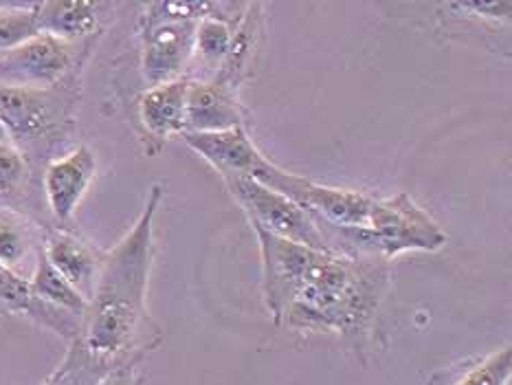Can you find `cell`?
<instances>
[{
    "mask_svg": "<svg viewBox=\"0 0 512 385\" xmlns=\"http://www.w3.org/2000/svg\"><path fill=\"white\" fill-rule=\"evenodd\" d=\"M255 236L264 300L275 324L297 333H335L363 346L387 286V260L317 251L260 229Z\"/></svg>",
    "mask_w": 512,
    "mask_h": 385,
    "instance_id": "cell-1",
    "label": "cell"
},
{
    "mask_svg": "<svg viewBox=\"0 0 512 385\" xmlns=\"http://www.w3.org/2000/svg\"><path fill=\"white\" fill-rule=\"evenodd\" d=\"M183 139L189 148L214 165L222 179L225 176H249L253 179L269 161L255 148L244 126L220 132H183Z\"/></svg>",
    "mask_w": 512,
    "mask_h": 385,
    "instance_id": "cell-8",
    "label": "cell"
},
{
    "mask_svg": "<svg viewBox=\"0 0 512 385\" xmlns=\"http://www.w3.org/2000/svg\"><path fill=\"white\" fill-rule=\"evenodd\" d=\"M214 7L209 3H152L143 16L141 69L150 86L185 77L194 55L198 20Z\"/></svg>",
    "mask_w": 512,
    "mask_h": 385,
    "instance_id": "cell-4",
    "label": "cell"
},
{
    "mask_svg": "<svg viewBox=\"0 0 512 385\" xmlns=\"http://www.w3.org/2000/svg\"><path fill=\"white\" fill-rule=\"evenodd\" d=\"M0 313L29 317L40 326L53 330L64 339H77L82 333V319L44 304L31 291V284L22 273L11 271L0 264Z\"/></svg>",
    "mask_w": 512,
    "mask_h": 385,
    "instance_id": "cell-11",
    "label": "cell"
},
{
    "mask_svg": "<svg viewBox=\"0 0 512 385\" xmlns=\"http://www.w3.org/2000/svg\"><path fill=\"white\" fill-rule=\"evenodd\" d=\"M31 174L33 168L27 159L9 141H0V207L27 216L25 207L31 198Z\"/></svg>",
    "mask_w": 512,
    "mask_h": 385,
    "instance_id": "cell-16",
    "label": "cell"
},
{
    "mask_svg": "<svg viewBox=\"0 0 512 385\" xmlns=\"http://www.w3.org/2000/svg\"><path fill=\"white\" fill-rule=\"evenodd\" d=\"M82 42H64L38 33L18 47L0 53V86L51 88L75 77Z\"/></svg>",
    "mask_w": 512,
    "mask_h": 385,
    "instance_id": "cell-6",
    "label": "cell"
},
{
    "mask_svg": "<svg viewBox=\"0 0 512 385\" xmlns=\"http://www.w3.org/2000/svg\"><path fill=\"white\" fill-rule=\"evenodd\" d=\"M40 247L42 242H36V225L29 216L0 207V264L18 273L31 253L38 256Z\"/></svg>",
    "mask_w": 512,
    "mask_h": 385,
    "instance_id": "cell-14",
    "label": "cell"
},
{
    "mask_svg": "<svg viewBox=\"0 0 512 385\" xmlns=\"http://www.w3.org/2000/svg\"><path fill=\"white\" fill-rule=\"evenodd\" d=\"M29 284H31L33 295H36L44 304L55 306L64 313L84 319L88 302L62 278L58 271L51 267V262L47 260V256H44L42 247L36 256V269H33Z\"/></svg>",
    "mask_w": 512,
    "mask_h": 385,
    "instance_id": "cell-15",
    "label": "cell"
},
{
    "mask_svg": "<svg viewBox=\"0 0 512 385\" xmlns=\"http://www.w3.org/2000/svg\"><path fill=\"white\" fill-rule=\"evenodd\" d=\"M36 3L0 5V53L38 36Z\"/></svg>",
    "mask_w": 512,
    "mask_h": 385,
    "instance_id": "cell-19",
    "label": "cell"
},
{
    "mask_svg": "<svg viewBox=\"0 0 512 385\" xmlns=\"http://www.w3.org/2000/svg\"><path fill=\"white\" fill-rule=\"evenodd\" d=\"M104 5L88 0H49L36 3L38 31L64 42H82L93 36L99 25V9Z\"/></svg>",
    "mask_w": 512,
    "mask_h": 385,
    "instance_id": "cell-13",
    "label": "cell"
},
{
    "mask_svg": "<svg viewBox=\"0 0 512 385\" xmlns=\"http://www.w3.org/2000/svg\"><path fill=\"white\" fill-rule=\"evenodd\" d=\"M233 42H236V38H233L225 20L211 14L198 20L194 36V55L205 69H218V66H222V62L227 60V55L233 49Z\"/></svg>",
    "mask_w": 512,
    "mask_h": 385,
    "instance_id": "cell-18",
    "label": "cell"
},
{
    "mask_svg": "<svg viewBox=\"0 0 512 385\" xmlns=\"http://www.w3.org/2000/svg\"><path fill=\"white\" fill-rule=\"evenodd\" d=\"M510 372L512 352L510 348H502L473 366L455 385H508Z\"/></svg>",
    "mask_w": 512,
    "mask_h": 385,
    "instance_id": "cell-20",
    "label": "cell"
},
{
    "mask_svg": "<svg viewBox=\"0 0 512 385\" xmlns=\"http://www.w3.org/2000/svg\"><path fill=\"white\" fill-rule=\"evenodd\" d=\"M225 183L233 198L247 212L253 229L266 231L275 238H282L295 245L317 251H330L324 236L304 207L293 203L291 198L271 190L249 176H225Z\"/></svg>",
    "mask_w": 512,
    "mask_h": 385,
    "instance_id": "cell-5",
    "label": "cell"
},
{
    "mask_svg": "<svg viewBox=\"0 0 512 385\" xmlns=\"http://www.w3.org/2000/svg\"><path fill=\"white\" fill-rule=\"evenodd\" d=\"M458 9H464V11H475V16H484V18H504L508 20L510 16V9L512 5L510 3H460V5H453Z\"/></svg>",
    "mask_w": 512,
    "mask_h": 385,
    "instance_id": "cell-22",
    "label": "cell"
},
{
    "mask_svg": "<svg viewBox=\"0 0 512 385\" xmlns=\"http://www.w3.org/2000/svg\"><path fill=\"white\" fill-rule=\"evenodd\" d=\"M77 77L51 88L0 86V128L27 163H51L75 130Z\"/></svg>",
    "mask_w": 512,
    "mask_h": 385,
    "instance_id": "cell-3",
    "label": "cell"
},
{
    "mask_svg": "<svg viewBox=\"0 0 512 385\" xmlns=\"http://www.w3.org/2000/svg\"><path fill=\"white\" fill-rule=\"evenodd\" d=\"M97 172L95 152L88 146H77L62 157L44 165L42 190L55 223L66 225L73 220Z\"/></svg>",
    "mask_w": 512,
    "mask_h": 385,
    "instance_id": "cell-7",
    "label": "cell"
},
{
    "mask_svg": "<svg viewBox=\"0 0 512 385\" xmlns=\"http://www.w3.org/2000/svg\"><path fill=\"white\" fill-rule=\"evenodd\" d=\"M42 251L51 267L80 293L86 302H91L99 269H102L104 253L88 245L80 236L71 234L62 227H44Z\"/></svg>",
    "mask_w": 512,
    "mask_h": 385,
    "instance_id": "cell-9",
    "label": "cell"
},
{
    "mask_svg": "<svg viewBox=\"0 0 512 385\" xmlns=\"http://www.w3.org/2000/svg\"><path fill=\"white\" fill-rule=\"evenodd\" d=\"M115 366L119 363L93 355L77 337L71 341L66 357L44 385H97Z\"/></svg>",
    "mask_w": 512,
    "mask_h": 385,
    "instance_id": "cell-17",
    "label": "cell"
},
{
    "mask_svg": "<svg viewBox=\"0 0 512 385\" xmlns=\"http://www.w3.org/2000/svg\"><path fill=\"white\" fill-rule=\"evenodd\" d=\"M0 141H7V137H5V130L0 128Z\"/></svg>",
    "mask_w": 512,
    "mask_h": 385,
    "instance_id": "cell-23",
    "label": "cell"
},
{
    "mask_svg": "<svg viewBox=\"0 0 512 385\" xmlns=\"http://www.w3.org/2000/svg\"><path fill=\"white\" fill-rule=\"evenodd\" d=\"M161 198V185H154L137 223L102 258L80 333L82 344L102 359L121 363L137 359L143 350L141 339L148 326L146 297L154 256V218Z\"/></svg>",
    "mask_w": 512,
    "mask_h": 385,
    "instance_id": "cell-2",
    "label": "cell"
},
{
    "mask_svg": "<svg viewBox=\"0 0 512 385\" xmlns=\"http://www.w3.org/2000/svg\"><path fill=\"white\" fill-rule=\"evenodd\" d=\"M242 126L236 86L218 77L189 80L185 132H220Z\"/></svg>",
    "mask_w": 512,
    "mask_h": 385,
    "instance_id": "cell-10",
    "label": "cell"
},
{
    "mask_svg": "<svg viewBox=\"0 0 512 385\" xmlns=\"http://www.w3.org/2000/svg\"><path fill=\"white\" fill-rule=\"evenodd\" d=\"M137 359H128L119 363L113 370H110L106 377L97 385H139V374H137Z\"/></svg>",
    "mask_w": 512,
    "mask_h": 385,
    "instance_id": "cell-21",
    "label": "cell"
},
{
    "mask_svg": "<svg viewBox=\"0 0 512 385\" xmlns=\"http://www.w3.org/2000/svg\"><path fill=\"white\" fill-rule=\"evenodd\" d=\"M192 77L185 75L181 80L168 84L150 86L139 99V115L143 126L157 139H170L185 132V110L187 91Z\"/></svg>",
    "mask_w": 512,
    "mask_h": 385,
    "instance_id": "cell-12",
    "label": "cell"
}]
</instances>
